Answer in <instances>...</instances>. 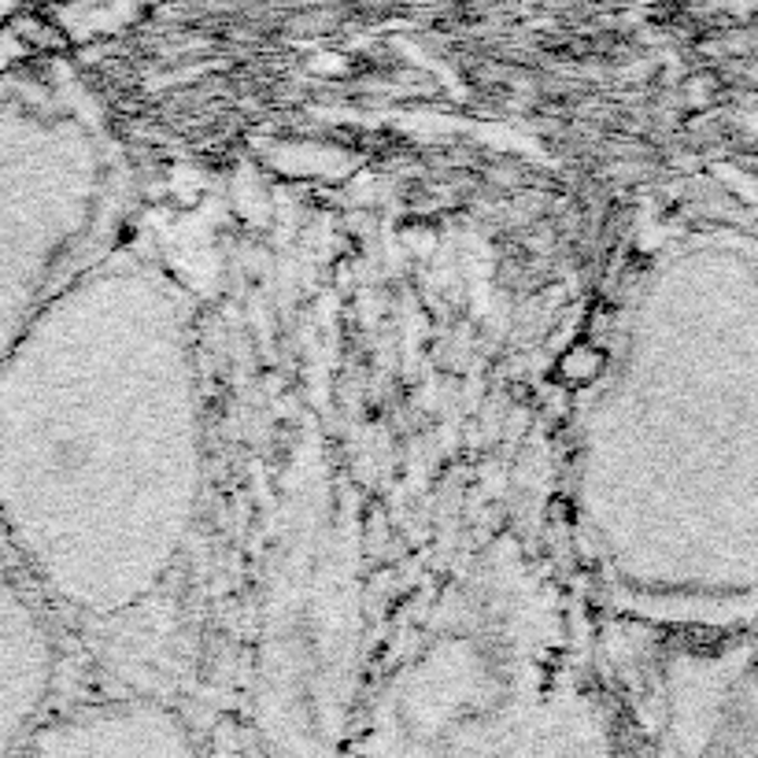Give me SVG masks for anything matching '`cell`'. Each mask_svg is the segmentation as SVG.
I'll list each match as a JSON object with an SVG mask.
<instances>
[{
  "label": "cell",
  "instance_id": "3957f363",
  "mask_svg": "<svg viewBox=\"0 0 758 758\" xmlns=\"http://www.w3.org/2000/svg\"><path fill=\"white\" fill-rule=\"evenodd\" d=\"M344 758H618L552 573L489 544L429 596L352 703Z\"/></svg>",
  "mask_w": 758,
  "mask_h": 758
},
{
  "label": "cell",
  "instance_id": "8992f818",
  "mask_svg": "<svg viewBox=\"0 0 758 758\" xmlns=\"http://www.w3.org/2000/svg\"><path fill=\"white\" fill-rule=\"evenodd\" d=\"M15 758H212L189 718L149 696L60 703Z\"/></svg>",
  "mask_w": 758,
  "mask_h": 758
},
{
  "label": "cell",
  "instance_id": "277c9868",
  "mask_svg": "<svg viewBox=\"0 0 758 758\" xmlns=\"http://www.w3.org/2000/svg\"><path fill=\"white\" fill-rule=\"evenodd\" d=\"M118 160L71 104L0 100V355L104 260Z\"/></svg>",
  "mask_w": 758,
  "mask_h": 758
},
{
  "label": "cell",
  "instance_id": "5b68a950",
  "mask_svg": "<svg viewBox=\"0 0 758 758\" xmlns=\"http://www.w3.org/2000/svg\"><path fill=\"white\" fill-rule=\"evenodd\" d=\"M60 618L0 533V758H15L60 707Z\"/></svg>",
  "mask_w": 758,
  "mask_h": 758
},
{
  "label": "cell",
  "instance_id": "7a4b0ae2",
  "mask_svg": "<svg viewBox=\"0 0 758 758\" xmlns=\"http://www.w3.org/2000/svg\"><path fill=\"white\" fill-rule=\"evenodd\" d=\"M758 278L747 237L659 255L626 300L578 441V533L652 618L751 615Z\"/></svg>",
  "mask_w": 758,
  "mask_h": 758
},
{
  "label": "cell",
  "instance_id": "6da1fadb",
  "mask_svg": "<svg viewBox=\"0 0 758 758\" xmlns=\"http://www.w3.org/2000/svg\"><path fill=\"white\" fill-rule=\"evenodd\" d=\"M200 492L189 300L104 255L0 355V533L60 622L115 626L175 581Z\"/></svg>",
  "mask_w": 758,
  "mask_h": 758
}]
</instances>
